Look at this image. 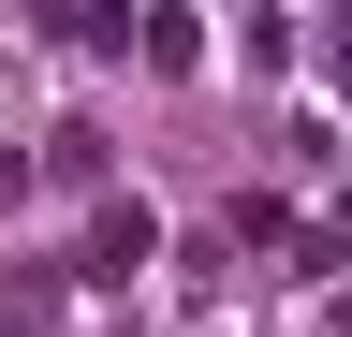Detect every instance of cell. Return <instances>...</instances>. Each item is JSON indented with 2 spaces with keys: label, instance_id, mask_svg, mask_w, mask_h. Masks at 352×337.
<instances>
[{
  "label": "cell",
  "instance_id": "obj_2",
  "mask_svg": "<svg viewBox=\"0 0 352 337\" xmlns=\"http://www.w3.org/2000/svg\"><path fill=\"white\" fill-rule=\"evenodd\" d=\"M0 337H59V264H15V279H0Z\"/></svg>",
  "mask_w": 352,
  "mask_h": 337
},
{
  "label": "cell",
  "instance_id": "obj_1",
  "mask_svg": "<svg viewBox=\"0 0 352 337\" xmlns=\"http://www.w3.org/2000/svg\"><path fill=\"white\" fill-rule=\"evenodd\" d=\"M147 264H162V220H147V205H103V220H88V264H74V279H103V293H132Z\"/></svg>",
  "mask_w": 352,
  "mask_h": 337
},
{
  "label": "cell",
  "instance_id": "obj_3",
  "mask_svg": "<svg viewBox=\"0 0 352 337\" xmlns=\"http://www.w3.org/2000/svg\"><path fill=\"white\" fill-rule=\"evenodd\" d=\"M44 176H59V191H103V132L59 117V132H44Z\"/></svg>",
  "mask_w": 352,
  "mask_h": 337
},
{
  "label": "cell",
  "instance_id": "obj_4",
  "mask_svg": "<svg viewBox=\"0 0 352 337\" xmlns=\"http://www.w3.org/2000/svg\"><path fill=\"white\" fill-rule=\"evenodd\" d=\"M338 264H352V220H294V264L279 279H338Z\"/></svg>",
  "mask_w": 352,
  "mask_h": 337
},
{
  "label": "cell",
  "instance_id": "obj_5",
  "mask_svg": "<svg viewBox=\"0 0 352 337\" xmlns=\"http://www.w3.org/2000/svg\"><path fill=\"white\" fill-rule=\"evenodd\" d=\"M191 59H206V30H191V15L162 0V15H147V73H191Z\"/></svg>",
  "mask_w": 352,
  "mask_h": 337
}]
</instances>
